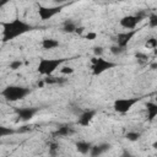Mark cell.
Segmentation results:
<instances>
[{
    "label": "cell",
    "instance_id": "obj_16",
    "mask_svg": "<svg viewBox=\"0 0 157 157\" xmlns=\"http://www.w3.org/2000/svg\"><path fill=\"white\" fill-rule=\"evenodd\" d=\"M43 82H44V85H63L66 82V78L48 75V76H45V78H43Z\"/></svg>",
    "mask_w": 157,
    "mask_h": 157
},
{
    "label": "cell",
    "instance_id": "obj_26",
    "mask_svg": "<svg viewBox=\"0 0 157 157\" xmlns=\"http://www.w3.org/2000/svg\"><path fill=\"white\" fill-rule=\"evenodd\" d=\"M59 147H58V144L56 142H52L50 145H49V155H56V150H58Z\"/></svg>",
    "mask_w": 157,
    "mask_h": 157
},
{
    "label": "cell",
    "instance_id": "obj_29",
    "mask_svg": "<svg viewBox=\"0 0 157 157\" xmlns=\"http://www.w3.org/2000/svg\"><path fill=\"white\" fill-rule=\"evenodd\" d=\"M11 0H0V9H2L5 5H7Z\"/></svg>",
    "mask_w": 157,
    "mask_h": 157
},
{
    "label": "cell",
    "instance_id": "obj_23",
    "mask_svg": "<svg viewBox=\"0 0 157 157\" xmlns=\"http://www.w3.org/2000/svg\"><path fill=\"white\" fill-rule=\"evenodd\" d=\"M92 49H93V54H94V56H102L103 53H104V48L101 47V45H94Z\"/></svg>",
    "mask_w": 157,
    "mask_h": 157
},
{
    "label": "cell",
    "instance_id": "obj_2",
    "mask_svg": "<svg viewBox=\"0 0 157 157\" xmlns=\"http://www.w3.org/2000/svg\"><path fill=\"white\" fill-rule=\"evenodd\" d=\"M67 59L66 58H40L37 65V71L43 75H53L56 69H59Z\"/></svg>",
    "mask_w": 157,
    "mask_h": 157
},
{
    "label": "cell",
    "instance_id": "obj_21",
    "mask_svg": "<svg viewBox=\"0 0 157 157\" xmlns=\"http://www.w3.org/2000/svg\"><path fill=\"white\" fill-rule=\"evenodd\" d=\"M148 26L151 28H156L157 27V15L155 12L150 13V16H148Z\"/></svg>",
    "mask_w": 157,
    "mask_h": 157
},
{
    "label": "cell",
    "instance_id": "obj_10",
    "mask_svg": "<svg viewBox=\"0 0 157 157\" xmlns=\"http://www.w3.org/2000/svg\"><path fill=\"white\" fill-rule=\"evenodd\" d=\"M96 114H97L96 109H86V110H83L77 118V124L81 125V126H88L92 123V120L96 117Z\"/></svg>",
    "mask_w": 157,
    "mask_h": 157
},
{
    "label": "cell",
    "instance_id": "obj_25",
    "mask_svg": "<svg viewBox=\"0 0 157 157\" xmlns=\"http://www.w3.org/2000/svg\"><path fill=\"white\" fill-rule=\"evenodd\" d=\"M74 71H75V69L71 66H63L60 69V72L64 75H71V74H74Z\"/></svg>",
    "mask_w": 157,
    "mask_h": 157
},
{
    "label": "cell",
    "instance_id": "obj_9",
    "mask_svg": "<svg viewBox=\"0 0 157 157\" xmlns=\"http://www.w3.org/2000/svg\"><path fill=\"white\" fill-rule=\"evenodd\" d=\"M137 33V29H126L125 32H121L117 36V45L121 48H128V44L134 38V36Z\"/></svg>",
    "mask_w": 157,
    "mask_h": 157
},
{
    "label": "cell",
    "instance_id": "obj_24",
    "mask_svg": "<svg viewBox=\"0 0 157 157\" xmlns=\"http://www.w3.org/2000/svg\"><path fill=\"white\" fill-rule=\"evenodd\" d=\"M145 47H151L152 49H155V48L157 47V39H156L155 37L148 38L147 42H146V44H145Z\"/></svg>",
    "mask_w": 157,
    "mask_h": 157
},
{
    "label": "cell",
    "instance_id": "obj_5",
    "mask_svg": "<svg viewBox=\"0 0 157 157\" xmlns=\"http://www.w3.org/2000/svg\"><path fill=\"white\" fill-rule=\"evenodd\" d=\"M142 98L140 97H130V98H118L114 101L113 103V108L117 113H120V114H125L128 113L136 103H139Z\"/></svg>",
    "mask_w": 157,
    "mask_h": 157
},
{
    "label": "cell",
    "instance_id": "obj_8",
    "mask_svg": "<svg viewBox=\"0 0 157 157\" xmlns=\"http://www.w3.org/2000/svg\"><path fill=\"white\" fill-rule=\"evenodd\" d=\"M39 109L40 108L38 107H21V108H16V114L20 120L28 121L39 112Z\"/></svg>",
    "mask_w": 157,
    "mask_h": 157
},
{
    "label": "cell",
    "instance_id": "obj_7",
    "mask_svg": "<svg viewBox=\"0 0 157 157\" xmlns=\"http://www.w3.org/2000/svg\"><path fill=\"white\" fill-rule=\"evenodd\" d=\"M64 5H54V6H43V5H39L38 6V15L40 17V20L43 21H47V20H50L52 17H54L55 15L60 13L61 10H63Z\"/></svg>",
    "mask_w": 157,
    "mask_h": 157
},
{
    "label": "cell",
    "instance_id": "obj_6",
    "mask_svg": "<svg viewBox=\"0 0 157 157\" xmlns=\"http://www.w3.org/2000/svg\"><path fill=\"white\" fill-rule=\"evenodd\" d=\"M146 17V13L144 11H139L134 15H128V16H124L119 20V25L125 28V29H135L136 26Z\"/></svg>",
    "mask_w": 157,
    "mask_h": 157
},
{
    "label": "cell",
    "instance_id": "obj_19",
    "mask_svg": "<svg viewBox=\"0 0 157 157\" xmlns=\"http://www.w3.org/2000/svg\"><path fill=\"white\" fill-rule=\"evenodd\" d=\"M16 131L12 129V128H9V126H5L2 124H0V137H4V136H10V135H13Z\"/></svg>",
    "mask_w": 157,
    "mask_h": 157
},
{
    "label": "cell",
    "instance_id": "obj_27",
    "mask_svg": "<svg viewBox=\"0 0 157 157\" xmlns=\"http://www.w3.org/2000/svg\"><path fill=\"white\" fill-rule=\"evenodd\" d=\"M83 38L87 39V40H93V39L97 38V33L96 32H88L86 36H83Z\"/></svg>",
    "mask_w": 157,
    "mask_h": 157
},
{
    "label": "cell",
    "instance_id": "obj_11",
    "mask_svg": "<svg viewBox=\"0 0 157 157\" xmlns=\"http://www.w3.org/2000/svg\"><path fill=\"white\" fill-rule=\"evenodd\" d=\"M110 147H112V145L108 144V142H102V144H98V145H92V147H91L88 153L92 157H97V156H101V155L108 152L110 150Z\"/></svg>",
    "mask_w": 157,
    "mask_h": 157
},
{
    "label": "cell",
    "instance_id": "obj_30",
    "mask_svg": "<svg viewBox=\"0 0 157 157\" xmlns=\"http://www.w3.org/2000/svg\"><path fill=\"white\" fill-rule=\"evenodd\" d=\"M83 29H85V27H76V31H75V33H77V34H82V32H83Z\"/></svg>",
    "mask_w": 157,
    "mask_h": 157
},
{
    "label": "cell",
    "instance_id": "obj_4",
    "mask_svg": "<svg viewBox=\"0 0 157 157\" xmlns=\"http://www.w3.org/2000/svg\"><path fill=\"white\" fill-rule=\"evenodd\" d=\"M117 65H118L117 63L107 60L102 56H93L91 59V70H92L93 76H99L103 72H105L107 70H110V69L115 67Z\"/></svg>",
    "mask_w": 157,
    "mask_h": 157
},
{
    "label": "cell",
    "instance_id": "obj_3",
    "mask_svg": "<svg viewBox=\"0 0 157 157\" xmlns=\"http://www.w3.org/2000/svg\"><path fill=\"white\" fill-rule=\"evenodd\" d=\"M31 93V90L25 86H18V85H9L1 91V96L9 101V102H17L23 98H26Z\"/></svg>",
    "mask_w": 157,
    "mask_h": 157
},
{
    "label": "cell",
    "instance_id": "obj_1",
    "mask_svg": "<svg viewBox=\"0 0 157 157\" xmlns=\"http://www.w3.org/2000/svg\"><path fill=\"white\" fill-rule=\"evenodd\" d=\"M2 31H1V40L2 43H7L11 42L13 39H16L17 37H21L31 31L34 29V27L32 25H29L28 22L15 17L10 21H5L0 23Z\"/></svg>",
    "mask_w": 157,
    "mask_h": 157
},
{
    "label": "cell",
    "instance_id": "obj_17",
    "mask_svg": "<svg viewBox=\"0 0 157 157\" xmlns=\"http://www.w3.org/2000/svg\"><path fill=\"white\" fill-rule=\"evenodd\" d=\"M76 27L77 26H76V23L72 20H66L63 23V32L64 33H75Z\"/></svg>",
    "mask_w": 157,
    "mask_h": 157
},
{
    "label": "cell",
    "instance_id": "obj_13",
    "mask_svg": "<svg viewBox=\"0 0 157 157\" xmlns=\"http://www.w3.org/2000/svg\"><path fill=\"white\" fill-rule=\"evenodd\" d=\"M75 147H76V151L81 155H87L92 147V144L88 142V141H85V140H80L75 144Z\"/></svg>",
    "mask_w": 157,
    "mask_h": 157
},
{
    "label": "cell",
    "instance_id": "obj_20",
    "mask_svg": "<svg viewBox=\"0 0 157 157\" xmlns=\"http://www.w3.org/2000/svg\"><path fill=\"white\" fill-rule=\"evenodd\" d=\"M125 50H126L125 48H121V47H119V45H117V44L110 47V53H112L113 55H121Z\"/></svg>",
    "mask_w": 157,
    "mask_h": 157
},
{
    "label": "cell",
    "instance_id": "obj_22",
    "mask_svg": "<svg viewBox=\"0 0 157 157\" xmlns=\"http://www.w3.org/2000/svg\"><path fill=\"white\" fill-rule=\"evenodd\" d=\"M23 65V63H22V60H12L11 63H10V65H9V67L12 70V71H16V70H18L21 66Z\"/></svg>",
    "mask_w": 157,
    "mask_h": 157
},
{
    "label": "cell",
    "instance_id": "obj_18",
    "mask_svg": "<svg viewBox=\"0 0 157 157\" xmlns=\"http://www.w3.org/2000/svg\"><path fill=\"white\" fill-rule=\"evenodd\" d=\"M124 137H125L128 141L135 142V141H137V140L141 139V132H140V131H136V130H130V131H128V132L124 135Z\"/></svg>",
    "mask_w": 157,
    "mask_h": 157
},
{
    "label": "cell",
    "instance_id": "obj_15",
    "mask_svg": "<svg viewBox=\"0 0 157 157\" xmlns=\"http://www.w3.org/2000/svg\"><path fill=\"white\" fill-rule=\"evenodd\" d=\"M71 134H72V128L69 124H60L54 132L55 136H69Z\"/></svg>",
    "mask_w": 157,
    "mask_h": 157
},
{
    "label": "cell",
    "instance_id": "obj_28",
    "mask_svg": "<svg viewBox=\"0 0 157 157\" xmlns=\"http://www.w3.org/2000/svg\"><path fill=\"white\" fill-rule=\"evenodd\" d=\"M52 1H53L55 5H64V4L67 2L69 0H52Z\"/></svg>",
    "mask_w": 157,
    "mask_h": 157
},
{
    "label": "cell",
    "instance_id": "obj_14",
    "mask_svg": "<svg viewBox=\"0 0 157 157\" xmlns=\"http://www.w3.org/2000/svg\"><path fill=\"white\" fill-rule=\"evenodd\" d=\"M146 113H147V120L153 121L157 117V104L155 102H147L146 103Z\"/></svg>",
    "mask_w": 157,
    "mask_h": 157
},
{
    "label": "cell",
    "instance_id": "obj_12",
    "mask_svg": "<svg viewBox=\"0 0 157 157\" xmlns=\"http://www.w3.org/2000/svg\"><path fill=\"white\" fill-rule=\"evenodd\" d=\"M42 48L44 50H52V49H55L60 45L59 40L55 39V38H43L42 39V43H40Z\"/></svg>",
    "mask_w": 157,
    "mask_h": 157
}]
</instances>
